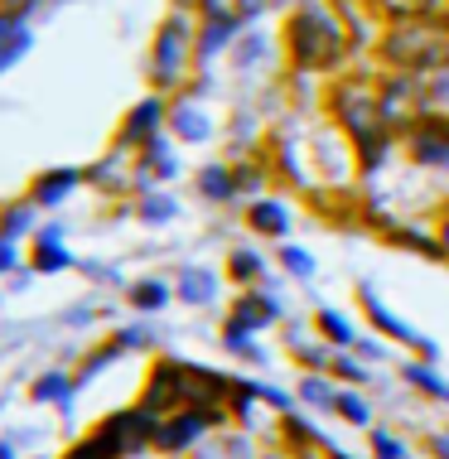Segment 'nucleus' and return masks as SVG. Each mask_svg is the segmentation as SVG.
<instances>
[{"instance_id": "obj_3", "label": "nucleus", "mask_w": 449, "mask_h": 459, "mask_svg": "<svg viewBox=\"0 0 449 459\" xmlns=\"http://www.w3.org/2000/svg\"><path fill=\"white\" fill-rule=\"evenodd\" d=\"M435 455H449V440H435Z\"/></svg>"}, {"instance_id": "obj_2", "label": "nucleus", "mask_w": 449, "mask_h": 459, "mask_svg": "<svg viewBox=\"0 0 449 459\" xmlns=\"http://www.w3.org/2000/svg\"><path fill=\"white\" fill-rule=\"evenodd\" d=\"M252 218H256V228H271V232H281V228H285V218L276 213V208H256Z\"/></svg>"}, {"instance_id": "obj_1", "label": "nucleus", "mask_w": 449, "mask_h": 459, "mask_svg": "<svg viewBox=\"0 0 449 459\" xmlns=\"http://www.w3.org/2000/svg\"><path fill=\"white\" fill-rule=\"evenodd\" d=\"M24 44H30V39H24V30H20V24H15V20H0V68H5V64H15Z\"/></svg>"}]
</instances>
